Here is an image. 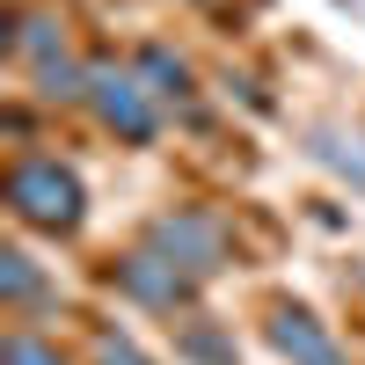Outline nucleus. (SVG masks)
<instances>
[{"label":"nucleus","mask_w":365,"mask_h":365,"mask_svg":"<svg viewBox=\"0 0 365 365\" xmlns=\"http://www.w3.org/2000/svg\"><path fill=\"white\" fill-rule=\"evenodd\" d=\"M8 205H15V220L22 227H44V234H66L81 220V182L73 168H58L44 154H22L8 168Z\"/></svg>","instance_id":"f257e3e1"},{"label":"nucleus","mask_w":365,"mask_h":365,"mask_svg":"<svg viewBox=\"0 0 365 365\" xmlns=\"http://www.w3.org/2000/svg\"><path fill=\"white\" fill-rule=\"evenodd\" d=\"M154 88H146L139 73H117V66H96L88 73V103H96V117L117 132V139H154Z\"/></svg>","instance_id":"f03ea898"},{"label":"nucleus","mask_w":365,"mask_h":365,"mask_svg":"<svg viewBox=\"0 0 365 365\" xmlns=\"http://www.w3.org/2000/svg\"><path fill=\"white\" fill-rule=\"evenodd\" d=\"M154 241L168 249V263H182V270H220V227L197 220V212H175V220H161Z\"/></svg>","instance_id":"7ed1b4c3"},{"label":"nucleus","mask_w":365,"mask_h":365,"mask_svg":"<svg viewBox=\"0 0 365 365\" xmlns=\"http://www.w3.org/2000/svg\"><path fill=\"white\" fill-rule=\"evenodd\" d=\"M270 344H278L292 365H344V351L314 329V314H299V307H285L278 322H270Z\"/></svg>","instance_id":"20e7f679"},{"label":"nucleus","mask_w":365,"mask_h":365,"mask_svg":"<svg viewBox=\"0 0 365 365\" xmlns=\"http://www.w3.org/2000/svg\"><path fill=\"white\" fill-rule=\"evenodd\" d=\"M125 292L146 299V307H175V299L190 292V278H182L168 256H132V263H125Z\"/></svg>","instance_id":"39448f33"},{"label":"nucleus","mask_w":365,"mask_h":365,"mask_svg":"<svg viewBox=\"0 0 365 365\" xmlns=\"http://www.w3.org/2000/svg\"><path fill=\"white\" fill-rule=\"evenodd\" d=\"M132 73H139V81H154V96H161V103H175V96H182V88H190V73H182V58H168L161 44H146Z\"/></svg>","instance_id":"423d86ee"},{"label":"nucleus","mask_w":365,"mask_h":365,"mask_svg":"<svg viewBox=\"0 0 365 365\" xmlns=\"http://www.w3.org/2000/svg\"><path fill=\"white\" fill-rule=\"evenodd\" d=\"M37 81H44V88H37L44 103H73V96H88V73L73 66V58H51V66H37Z\"/></svg>","instance_id":"0eeeda50"},{"label":"nucleus","mask_w":365,"mask_h":365,"mask_svg":"<svg viewBox=\"0 0 365 365\" xmlns=\"http://www.w3.org/2000/svg\"><path fill=\"white\" fill-rule=\"evenodd\" d=\"M0 285H8V307H29V299L44 292V278H37L29 256H0Z\"/></svg>","instance_id":"6e6552de"},{"label":"nucleus","mask_w":365,"mask_h":365,"mask_svg":"<svg viewBox=\"0 0 365 365\" xmlns=\"http://www.w3.org/2000/svg\"><path fill=\"white\" fill-rule=\"evenodd\" d=\"M182 351L205 358V365H227V358H234V344L220 336V329H190V336H182Z\"/></svg>","instance_id":"1a4fd4ad"},{"label":"nucleus","mask_w":365,"mask_h":365,"mask_svg":"<svg viewBox=\"0 0 365 365\" xmlns=\"http://www.w3.org/2000/svg\"><path fill=\"white\" fill-rule=\"evenodd\" d=\"M8 365H66V358H58V351H44L37 336H22V329H15V336H8Z\"/></svg>","instance_id":"9d476101"},{"label":"nucleus","mask_w":365,"mask_h":365,"mask_svg":"<svg viewBox=\"0 0 365 365\" xmlns=\"http://www.w3.org/2000/svg\"><path fill=\"white\" fill-rule=\"evenodd\" d=\"M96 365H146V358H139L125 336H103V344H96Z\"/></svg>","instance_id":"9b49d317"}]
</instances>
